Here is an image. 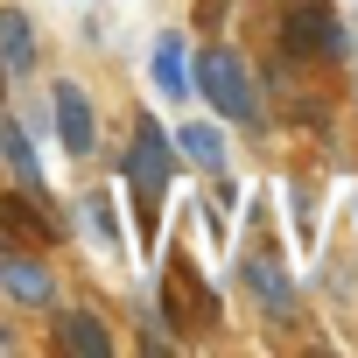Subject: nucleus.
Instances as JSON below:
<instances>
[{"mask_svg":"<svg viewBox=\"0 0 358 358\" xmlns=\"http://www.w3.org/2000/svg\"><path fill=\"white\" fill-rule=\"evenodd\" d=\"M169 183H176V141L162 134L155 113H134V134H127V155H120V190H127V211H134V225H141V246H148L155 225H162Z\"/></svg>","mask_w":358,"mask_h":358,"instance_id":"f257e3e1","label":"nucleus"},{"mask_svg":"<svg viewBox=\"0 0 358 358\" xmlns=\"http://www.w3.org/2000/svg\"><path fill=\"white\" fill-rule=\"evenodd\" d=\"M190 92L225 120V127H260L267 106H260V85H253V64L232 50V43H204L190 57Z\"/></svg>","mask_w":358,"mask_h":358,"instance_id":"f03ea898","label":"nucleus"},{"mask_svg":"<svg viewBox=\"0 0 358 358\" xmlns=\"http://www.w3.org/2000/svg\"><path fill=\"white\" fill-rule=\"evenodd\" d=\"M281 57H295V64H344L351 57L344 15L323 8V0H288L281 8Z\"/></svg>","mask_w":358,"mask_h":358,"instance_id":"7ed1b4c3","label":"nucleus"},{"mask_svg":"<svg viewBox=\"0 0 358 358\" xmlns=\"http://www.w3.org/2000/svg\"><path fill=\"white\" fill-rule=\"evenodd\" d=\"M239 288L253 295V309L267 316V323H288L302 302H295V274H288V260L260 239V232H246L239 239Z\"/></svg>","mask_w":358,"mask_h":358,"instance_id":"20e7f679","label":"nucleus"},{"mask_svg":"<svg viewBox=\"0 0 358 358\" xmlns=\"http://www.w3.org/2000/svg\"><path fill=\"white\" fill-rule=\"evenodd\" d=\"M155 309H162V323L176 330V337H190V330H211L218 323V295L204 288V274L176 253L169 267H162V288H155Z\"/></svg>","mask_w":358,"mask_h":358,"instance_id":"39448f33","label":"nucleus"},{"mask_svg":"<svg viewBox=\"0 0 358 358\" xmlns=\"http://www.w3.org/2000/svg\"><path fill=\"white\" fill-rule=\"evenodd\" d=\"M0 218H8V232L36 253H50L64 239V211H57V190L50 183H8L0 190Z\"/></svg>","mask_w":358,"mask_h":358,"instance_id":"423d86ee","label":"nucleus"},{"mask_svg":"<svg viewBox=\"0 0 358 358\" xmlns=\"http://www.w3.org/2000/svg\"><path fill=\"white\" fill-rule=\"evenodd\" d=\"M50 134L71 162H92L99 155V106L78 78H50Z\"/></svg>","mask_w":358,"mask_h":358,"instance_id":"0eeeda50","label":"nucleus"},{"mask_svg":"<svg viewBox=\"0 0 358 358\" xmlns=\"http://www.w3.org/2000/svg\"><path fill=\"white\" fill-rule=\"evenodd\" d=\"M43 316H50V351H71V358H113V351H120L113 323H106L92 302H64V295H57Z\"/></svg>","mask_w":358,"mask_h":358,"instance_id":"6e6552de","label":"nucleus"},{"mask_svg":"<svg viewBox=\"0 0 358 358\" xmlns=\"http://www.w3.org/2000/svg\"><path fill=\"white\" fill-rule=\"evenodd\" d=\"M0 302H8V309H50L57 302V267L36 246L0 253Z\"/></svg>","mask_w":358,"mask_h":358,"instance_id":"1a4fd4ad","label":"nucleus"},{"mask_svg":"<svg viewBox=\"0 0 358 358\" xmlns=\"http://www.w3.org/2000/svg\"><path fill=\"white\" fill-rule=\"evenodd\" d=\"M43 64V36L22 8H0V99H8L15 85H29Z\"/></svg>","mask_w":358,"mask_h":358,"instance_id":"9d476101","label":"nucleus"},{"mask_svg":"<svg viewBox=\"0 0 358 358\" xmlns=\"http://www.w3.org/2000/svg\"><path fill=\"white\" fill-rule=\"evenodd\" d=\"M148 85H155L169 106L190 99V36H183V29H162V36H155V50H148Z\"/></svg>","mask_w":358,"mask_h":358,"instance_id":"9b49d317","label":"nucleus"},{"mask_svg":"<svg viewBox=\"0 0 358 358\" xmlns=\"http://www.w3.org/2000/svg\"><path fill=\"white\" fill-rule=\"evenodd\" d=\"M169 141H176V162H190V169H204V176H225V162H232L218 120H183Z\"/></svg>","mask_w":358,"mask_h":358,"instance_id":"f8f14e48","label":"nucleus"},{"mask_svg":"<svg viewBox=\"0 0 358 358\" xmlns=\"http://www.w3.org/2000/svg\"><path fill=\"white\" fill-rule=\"evenodd\" d=\"M0 169H8V183H43V155L29 141V120L0 113Z\"/></svg>","mask_w":358,"mask_h":358,"instance_id":"ddd939ff","label":"nucleus"},{"mask_svg":"<svg viewBox=\"0 0 358 358\" xmlns=\"http://www.w3.org/2000/svg\"><path fill=\"white\" fill-rule=\"evenodd\" d=\"M78 225L92 232L99 253H127V232H120V211H113L106 190H85V197H78Z\"/></svg>","mask_w":358,"mask_h":358,"instance_id":"4468645a","label":"nucleus"},{"mask_svg":"<svg viewBox=\"0 0 358 358\" xmlns=\"http://www.w3.org/2000/svg\"><path fill=\"white\" fill-rule=\"evenodd\" d=\"M288 211H295V232H302V239H316V197H309L302 183L288 190Z\"/></svg>","mask_w":358,"mask_h":358,"instance_id":"2eb2a0df","label":"nucleus"},{"mask_svg":"<svg viewBox=\"0 0 358 358\" xmlns=\"http://www.w3.org/2000/svg\"><path fill=\"white\" fill-rule=\"evenodd\" d=\"M218 15H225V0H197V29H218Z\"/></svg>","mask_w":358,"mask_h":358,"instance_id":"dca6fc26","label":"nucleus"},{"mask_svg":"<svg viewBox=\"0 0 358 358\" xmlns=\"http://www.w3.org/2000/svg\"><path fill=\"white\" fill-rule=\"evenodd\" d=\"M15 246H22V239H15V232H8V218H0V253H15Z\"/></svg>","mask_w":358,"mask_h":358,"instance_id":"f3484780","label":"nucleus"}]
</instances>
